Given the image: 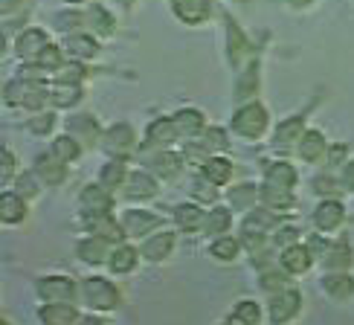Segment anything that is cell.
<instances>
[{
    "label": "cell",
    "mask_w": 354,
    "mask_h": 325,
    "mask_svg": "<svg viewBox=\"0 0 354 325\" xmlns=\"http://www.w3.org/2000/svg\"><path fill=\"white\" fill-rule=\"evenodd\" d=\"M79 297H82V302L87 308H93V311H99V314H111L122 302L120 288H116L111 279H105V276H87V279H82Z\"/></svg>",
    "instance_id": "obj_1"
},
{
    "label": "cell",
    "mask_w": 354,
    "mask_h": 325,
    "mask_svg": "<svg viewBox=\"0 0 354 325\" xmlns=\"http://www.w3.org/2000/svg\"><path fill=\"white\" fill-rule=\"evenodd\" d=\"M268 108L261 105V102H247V105H241L239 111H235L232 116V131L244 140H259L264 131H268Z\"/></svg>",
    "instance_id": "obj_2"
},
{
    "label": "cell",
    "mask_w": 354,
    "mask_h": 325,
    "mask_svg": "<svg viewBox=\"0 0 354 325\" xmlns=\"http://www.w3.org/2000/svg\"><path fill=\"white\" fill-rule=\"evenodd\" d=\"M6 105L12 108H26V111H38L44 102L50 99V93L44 91V84L26 82V79H15L6 84Z\"/></svg>",
    "instance_id": "obj_3"
},
{
    "label": "cell",
    "mask_w": 354,
    "mask_h": 325,
    "mask_svg": "<svg viewBox=\"0 0 354 325\" xmlns=\"http://www.w3.org/2000/svg\"><path fill=\"white\" fill-rule=\"evenodd\" d=\"M38 297L47 302V305H73V299H76V282H73L70 276H44L38 279Z\"/></svg>",
    "instance_id": "obj_4"
},
{
    "label": "cell",
    "mask_w": 354,
    "mask_h": 325,
    "mask_svg": "<svg viewBox=\"0 0 354 325\" xmlns=\"http://www.w3.org/2000/svg\"><path fill=\"white\" fill-rule=\"evenodd\" d=\"M302 314V293L297 288H288L282 293H273L268 302V317L273 325H288Z\"/></svg>",
    "instance_id": "obj_5"
},
{
    "label": "cell",
    "mask_w": 354,
    "mask_h": 325,
    "mask_svg": "<svg viewBox=\"0 0 354 325\" xmlns=\"http://www.w3.org/2000/svg\"><path fill=\"white\" fill-rule=\"evenodd\" d=\"M79 210H82L84 218H105V215H111V210H113V192H108L102 183L84 186L82 195H79Z\"/></svg>",
    "instance_id": "obj_6"
},
{
    "label": "cell",
    "mask_w": 354,
    "mask_h": 325,
    "mask_svg": "<svg viewBox=\"0 0 354 325\" xmlns=\"http://www.w3.org/2000/svg\"><path fill=\"white\" fill-rule=\"evenodd\" d=\"M120 224L125 230V239H151V235L163 227V218H157L145 210H128V212H122Z\"/></svg>",
    "instance_id": "obj_7"
},
{
    "label": "cell",
    "mask_w": 354,
    "mask_h": 325,
    "mask_svg": "<svg viewBox=\"0 0 354 325\" xmlns=\"http://www.w3.org/2000/svg\"><path fill=\"white\" fill-rule=\"evenodd\" d=\"M134 128L125 125V122H116L105 131V137H102V145L108 149V154L113 160H125L131 151H134Z\"/></svg>",
    "instance_id": "obj_8"
},
{
    "label": "cell",
    "mask_w": 354,
    "mask_h": 325,
    "mask_svg": "<svg viewBox=\"0 0 354 325\" xmlns=\"http://www.w3.org/2000/svg\"><path fill=\"white\" fill-rule=\"evenodd\" d=\"M180 137L177 134V125L171 116H160V120H154L149 125V131H145V149H154V151H169V145Z\"/></svg>",
    "instance_id": "obj_9"
},
{
    "label": "cell",
    "mask_w": 354,
    "mask_h": 325,
    "mask_svg": "<svg viewBox=\"0 0 354 325\" xmlns=\"http://www.w3.org/2000/svg\"><path fill=\"white\" fill-rule=\"evenodd\" d=\"M343 221H346V206H343L340 201H334V198L319 201V206L314 210V224H317L319 232H334V230H340Z\"/></svg>",
    "instance_id": "obj_10"
},
{
    "label": "cell",
    "mask_w": 354,
    "mask_h": 325,
    "mask_svg": "<svg viewBox=\"0 0 354 325\" xmlns=\"http://www.w3.org/2000/svg\"><path fill=\"white\" fill-rule=\"evenodd\" d=\"M279 261H282V270L288 276H302L311 270V264H314V253L308 250V244H293V247H285L282 250V256H279Z\"/></svg>",
    "instance_id": "obj_11"
},
{
    "label": "cell",
    "mask_w": 354,
    "mask_h": 325,
    "mask_svg": "<svg viewBox=\"0 0 354 325\" xmlns=\"http://www.w3.org/2000/svg\"><path fill=\"white\" fill-rule=\"evenodd\" d=\"M140 253H142L145 261H151V264L166 261V259L174 253V232H169V230L154 232L151 239H145V241H142Z\"/></svg>",
    "instance_id": "obj_12"
},
{
    "label": "cell",
    "mask_w": 354,
    "mask_h": 325,
    "mask_svg": "<svg viewBox=\"0 0 354 325\" xmlns=\"http://www.w3.org/2000/svg\"><path fill=\"white\" fill-rule=\"evenodd\" d=\"M157 177L151 171H145V169H137V171H131L128 174V183H125V195L131 201H151L157 198Z\"/></svg>",
    "instance_id": "obj_13"
},
{
    "label": "cell",
    "mask_w": 354,
    "mask_h": 325,
    "mask_svg": "<svg viewBox=\"0 0 354 325\" xmlns=\"http://www.w3.org/2000/svg\"><path fill=\"white\" fill-rule=\"evenodd\" d=\"M140 250L137 247H131V244H116L111 250V256H108V270L113 276H128V273H134L137 270V264H140Z\"/></svg>",
    "instance_id": "obj_14"
},
{
    "label": "cell",
    "mask_w": 354,
    "mask_h": 325,
    "mask_svg": "<svg viewBox=\"0 0 354 325\" xmlns=\"http://www.w3.org/2000/svg\"><path fill=\"white\" fill-rule=\"evenodd\" d=\"M183 162H186L183 154H177V151H157L149 160V171L157 180H174V177L183 171Z\"/></svg>",
    "instance_id": "obj_15"
},
{
    "label": "cell",
    "mask_w": 354,
    "mask_h": 325,
    "mask_svg": "<svg viewBox=\"0 0 354 325\" xmlns=\"http://www.w3.org/2000/svg\"><path fill=\"white\" fill-rule=\"evenodd\" d=\"M113 244H108L105 239H99V235H87V239H82L76 244V253L84 264H93V268H99V264H108V256H111Z\"/></svg>",
    "instance_id": "obj_16"
},
{
    "label": "cell",
    "mask_w": 354,
    "mask_h": 325,
    "mask_svg": "<svg viewBox=\"0 0 354 325\" xmlns=\"http://www.w3.org/2000/svg\"><path fill=\"white\" fill-rule=\"evenodd\" d=\"M171 9L183 24H192V26L209 21V15H212L209 0H171Z\"/></svg>",
    "instance_id": "obj_17"
},
{
    "label": "cell",
    "mask_w": 354,
    "mask_h": 325,
    "mask_svg": "<svg viewBox=\"0 0 354 325\" xmlns=\"http://www.w3.org/2000/svg\"><path fill=\"white\" fill-rule=\"evenodd\" d=\"M305 137V116H288L285 122H279L273 131V145L276 149H293Z\"/></svg>",
    "instance_id": "obj_18"
},
{
    "label": "cell",
    "mask_w": 354,
    "mask_h": 325,
    "mask_svg": "<svg viewBox=\"0 0 354 325\" xmlns=\"http://www.w3.org/2000/svg\"><path fill=\"white\" fill-rule=\"evenodd\" d=\"M29 215V206H26V198H21L18 192H3L0 195V221L6 227H15V224H24Z\"/></svg>",
    "instance_id": "obj_19"
},
{
    "label": "cell",
    "mask_w": 354,
    "mask_h": 325,
    "mask_svg": "<svg viewBox=\"0 0 354 325\" xmlns=\"http://www.w3.org/2000/svg\"><path fill=\"white\" fill-rule=\"evenodd\" d=\"M50 47V41H47V32L38 26L32 29H24V32L18 35V41H15V53H18L21 58H35L38 62V55Z\"/></svg>",
    "instance_id": "obj_20"
},
{
    "label": "cell",
    "mask_w": 354,
    "mask_h": 325,
    "mask_svg": "<svg viewBox=\"0 0 354 325\" xmlns=\"http://www.w3.org/2000/svg\"><path fill=\"white\" fill-rule=\"evenodd\" d=\"M171 120L177 125V134L186 137V140H195L198 134H206V116L198 108H180Z\"/></svg>",
    "instance_id": "obj_21"
},
{
    "label": "cell",
    "mask_w": 354,
    "mask_h": 325,
    "mask_svg": "<svg viewBox=\"0 0 354 325\" xmlns=\"http://www.w3.org/2000/svg\"><path fill=\"white\" fill-rule=\"evenodd\" d=\"M264 186L293 192V186H297V169H293L290 162H285V160L270 162V166L264 169Z\"/></svg>",
    "instance_id": "obj_22"
},
{
    "label": "cell",
    "mask_w": 354,
    "mask_h": 325,
    "mask_svg": "<svg viewBox=\"0 0 354 325\" xmlns=\"http://www.w3.org/2000/svg\"><path fill=\"white\" fill-rule=\"evenodd\" d=\"M297 154H299L305 162H319L322 157H326V154H328V142H326V137H322V131L308 128L305 137H302L299 145H297Z\"/></svg>",
    "instance_id": "obj_23"
},
{
    "label": "cell",
    "mask_w": 354,
    "mask_h": 325,
    "mask_svg": "<svg viewBox=\"0 0 354 325\" xmlns=\"http://www.w3.org/2000/svg\"><path fill=\"white\" fill-rule=\"evenodd\" d=\"M322 290L334 302H348L354 299V276L351 273H328L322 276Z\"/></svg>",
    "instance_id": "obj_24"
},
{
    "label": "cell",
    "mask_w": 354,
    "mask_h": 325,
    "mask_svg": "<svg viewBox=\"0 0 354 325\" xmlns=\"http://www.w3.org/2000/svg\"><path fill=\"white\" fill-rule=\"evenodd\" d=\"M35 174L41 177V183L58 186V183H64V177H67V162H62L55 154H41L35 160Z\"/></svg>",
    "instance_id": "obj_25"
},
{
    "label": "cell",
    "mask_w": 354,
    "mask_h": 325,
    "mask_svg": "<svg viewBox=\"0 0 354 325\" xmlns=\"http://www.w3.org/2000/svg\"><path fill=\"white\" fill-rule=\"evenodd\" d=\"M38 319L44 325H79L82 314L76 311V305H41Z\"/></svg>",
    "instance_id": "obj_26"
},
{
    "label": "cell",
    "mask_w": 354,
    "mask_h": 325,
    "mask_svg": "<svg viewBox=\"0 0 354 325\" xmlns=\"http://www.w3.org/2000/svg\"><path fill=\"white\" fill-rule=\"evenodd\" d=\"M67 131H70V137L84 140V142H91V145H96V140L105 137V134H102V131H99V122L93 120L91 113L70 116V120H67Z\"/></svg>",
    "instance_id": "obj_27"
},
{
    "label": "cell",
    "mask_w": 354,
    "mask_h": 325,
    "mask_svg": "<svg viewBox=\"0 0 354 325\" xmlns=\"http://www.w3.org/2000/svg\"><path fill=\"white\" fill-rule=\"evenodd\" d=\"M174 221L183 232H198L206 227V210H201L198 203H180L174 210Z\"/></svg>",
    "instance_id": "obj_28"
},
{
    "label": "cell",
    "mask_w": 354,
    "mask_h": 325,
    "mask_svg": "<svg viewBox=\"0 0 354 325\" xmlns=\"http://www.w3.org/2000/svg\"><path fill=\"white\" fill-rule=\"evenodd\" d=\"M241 241L239 239H232V235H221V239H215L212 244H209V256L215 259V261H224V264H230V261H235L241 256Z\"/></svg>",
    "instance_id": "obj_29"
},
{
    "label": "cell",
    "mask_w": 354,
    "mask_h": 325,
    "mask_svg": "<svg viewBox=\"0 0 354 325\" xmlns=\"http://www.w3.org/2000/svg\"><path fill=\"white\" fill-rule=\"evenodd\" d=\"M201 174H203V180H209L212 186H227L230 177H232V162L227 157H212L201 169Z\"/></svg>",
    "instance_id": "obj_30"
},
{
    "label": "cell",
    "mask_w": 354,
    "mask_h": 325,
    "mask_svg": "<svg viewBox=\"0 0 354 325\" xmlns=\"http://www.w3.org/2000/svg\"><path fill=\"white\" fill-rule=\"evenodd\" d=\"M128 169H125V160H111V162H105L102 166V171H99V183L105 186L108 192H113L116 186H125L128 183Z\"/></svg>",
    "instance_id": "obj_31"
},
{
    "label": "cell",
    "mask_w": 354,
    "mask_h": 325,
    "mask_svg": "<svg viewBox=\"0 0 354 325\" xmlns=\"http://www.w3.org/2000/svg\"><path fill=\"white\" fill-rule=\"evenodd\" d=\"M64 50H67L70 58H82V62H84V58H96L99 44L91 35H67Z\"/></svg>",
    "instance_id": "obj_32"
},
{
    "label": "cell",
    "mask_w": 354,
    "mask_h": 325,
    "mask_svg": "<svg viewBox=\"0 0 354 325\" xmlns=\"http://www.w3.org/2000/svg\"><path fill=\"white\" fill-rule=\"evenodd\" d=\"M230 227H232V212L224 210V206H212V210L206 212V227H203L206 235H215V239H221L224 232H230Z\"/></svg>",
    "instance_id": "obj_33"
},
{
    "label": "cell",
    "mask_w": 354,
    "mask_h": 325,
    "mask_svg": "<svg viewBox=\"0 0 354 325\" xmlns=\"http://www.w3.org/2000/svg\"><path fill=\"white\" fill-rule=\"evenodd\" d=\"M276 227V215L270 210H250L244 218V232L253 235H268Z\"/></svg>",
    "instance_id": "obj_34"
},
{
    "label": "cell",
    "mask_w": 354,
    "mask_h": 325,
    "mask_svg": "<svg viewBox=\"0 0 354 325\" xmlns=\"http://www.w3.org/2000/svg\"><path fill=\"white\" fill-rule=\"evenodd\" d=\"M261 203H264V210H270V212H290L293 210V192L264 186L261 189Z\"/></svg>",
    "instance_id": "obj_35"
},
{
    "label": "cell",
    "mask_w": 354,
    "mask_h": 325,
    "mask_svg": "<svg viewBox=\"0 0 354 325\" xmlns=\"http://www.w3.org/2000/svg\"><path fill=\"white\" fill-rule=\"evenodd\" d=\"M230 319L239 322V325H261V305L256 299H239Z\"/></svg>",
    "instance_id": "obj_36"
},
{
    "label": "cell",
    "mask_w": 354,
    "mask_h": 325,
    "mask_svg": "<svg viewBox=\"0 0 354 325\" xmlns=\"http://www.w3.org/2000/svg\"><path fill=\"white\" fill-rule=\"evenodd\" d=\"M261 198V189H256L253 183H244V186H232L230 192V203L232 210H256V201Z\"/></svg>",
    "instance_id": "obj_37"
},
{
    "label": "cell",
    "mask_w": 354,
    "mask_h": 325,
    "mask_svg": "<svg viewBox=\"0 0 354 325\" xmlns=\"http://www.w3.org/2000/svg\"><path fill=\"white\" fill-rule=\"evenodd\" d=\"M50 154H55L62 162H73V160H79V157H82V142H79L76 137H70V134L55 137Z\"/></svg>",
    "instance_id": "obj_38"
},
{
    "label": "cell",
    "mask_w": 354,
    "mask_h": 325,
    "mask_svg": "<svg viewBox=\"0 0 354 325\" xmlns=\"http://www.w3.org/2000/svg\"><path fill=\"white\" fill-rule=\"evenodd\" d=\"M322 264H326L328 270H334V273H346V270L351 268V247H348L346 241L334 244V247L328 250V256L322 259Z\"/></svg>",
    "instance_id": "obj_39"
},
{
    "label": "cell",
    "mask_w": 354,
    "mask_h": 325,
    "mask_svg": "<svg viewBox=\"0 0 354 325\" xmlns=\"http://www.w3.org/2000/svg\"><path fill=\"white\" fill-rule=\"evenodd\" d=\"M87 21H91V26H93V32L96 35H113L116 32V21L111 18V12L105 9V6H91V12H87Z\"/></svg>",
    "instance_id": "obj_40"
},
{
    "label": "cell",
    "mask_w": 354,
    "mask_h": 325,
    "mask_svg": "<svg viewBox=\"0 0 354 325\" xmlns=\"http://www.w3.org/2000/svg\"><path fill=\"white\" fill-rule=\"evenodd\" d=\"M183 160L189 162V166H198V169H203L206 162L212 160V149L206 145L203 140L198 142V140H186V145H183Z\"/></svg>",
    "instance_id": "obj_41"
},
{
    "label": "cell",
    "mask_w": 354,
    "mask_h": 325,
    "mask_svg": "<svg viewBox=\"0 0 354 325\" xmlns=\"http://www.w3.org/2000/svg\"><path fill=\"white\" fill-rule=\"evenodd\" d=\"M82 99V87H73V84H55L50 91V102L55 108H73L79 105Z\"/></svg>",
    "instance_id": "obj_42"
},
{
    "label": "cell",
    "mask_w": 354,
    "mask_h": 325,
    "mask_svg": "<svg viewBox=\"0 0 354 325\" xmlns=\"http://www.w3.org/2000/svg\"><path fill=\"white\" fill-rule=\"evenodd\" d=\"M227 32H230V58H232L235 64H241V58L250 53V50H247L250 44H247V38L241 35V29L235 26L232 21H230V29H227Z\"/></svg>",
    "instance_id": "obj_43"
},
{
    "label": "cell",
    "mask_w": 354,
    "mask_h": 325,
    "mask_svg": "<svg viewBox=\"0 0 354 325\" xmlns=\"http://www.w3.org/2000/svg\"><path fill=\"white\" fill-rule=\"evenodd\" d=\"M38 67H44V70H62V67H64V53H62V47L50 44V47L38 55Z\"/></svg>",
    "instance_id": "obj_44"
},
{
    "label": "cell",
    "mask_w": 354,
    "mask_h": 325,
    "mask_svg": "<svg viewBox=\"0 0 354 325\" xmlns=\"http://www.w3.org/2000/svg\"><path fill=\"white\" fill-rule=\"evenodd\" d=\"M261 288L270 293H282V290H288V279H285V273H279V270H268L261 276Z\"/></svg>",
    "instance_id": "obj_45"
},
{
    "label": "cell",
    "mask_w": 354,
    "mask_h": 325,
    "mask_svg": "<svg viewBox=\"0 0 354 325\" xmlns=\"http://www.w3.org/2000/svg\"><path fill=\"white\" fill-rule=\"evenodd\" d=\"M203 142L209 145L212 151H227L230 149V142H227V134L221 128H206V134H203Z\"/></svg>",
    "instance_id": "obj_46"
},
{
    "label": "cell",
    "mask_w": 354,
    "mask_h": 325,
    "mask_svg": "<svg viewBox=\"0 0 354 325\" xmlns=\"http://www.w3.org/2000/svg\"><path fill=\"white\" fill-rule=\"evenodd\" d=\"M82 76H84L82 67H79V64H70V67H62V70H58L55 82H58V84H73V87H79Z\"/></svg>",
    "instance_id": "obj_47"
},
{
    "label": "cell",
    "mask_w": 354,
    "mask_h": 325,
    "mask_svg": "<svg viewBox=\"0 0 354 325\" xmlns=\"http://www.w3.org/2000/svg\"><path fill=\"white\" fill-rule=\"evenodd\" d=\"M276 244H282V250L299 244V230L297 227H282V230L276 232Z\"/></svg>",
    "instance_id": "obj_48"
},
{
    "label": "cell",
    "mask_w": 354,
    "mask_h": 325,
    "mask_svg": "<svg viewBox=\"0 0 354 325\" xmlns=\"http://www.w3.org/2000/svg\"><path fill=\"white\" fill-rule=\"evenodd\" d=\"M192 192H195V198H201V201H206V203L218 198V192L212 189V183H209V180H203V177H201V180H195Z\"/></svg>",
    "instance_id": "obj_49"
},
{
    "label": "cell",
    "mask_w": 354,
    "mask_h": 325,
    "mask_svg": "<svg viewBox=\"0 0 354 325\" xmlns=\"http://www.w3.org/2000/svg\"><path fill=\"white\" fill-rule=\"evenodd\" d=\"M12 174H15V154H12V149H3V171H0V183L9 186Z\"/></svg>",
    "instance_id": "obj_50"
},
{
    "label": "cell",
    "mask_w": 354,
    "mask_h": 325,
    "mask_svg": "<svg viewBox=\"0 0 354 325\" xmlns=\"http://www.w3.org/2000/svg\"><path fill=\"white\" fill-rule=\"evenodd\" d=\"M55 21H58V29H62V32H70V29H76L84 18H82V15H76V12H73V15H55Z\"/></svg>",
    "instance_id": "obj_51"
},
{
    "label": "cell",
    "mask_w": 354,
    "mask_h": 325,
    "mask_svg": "<svg viewBox=\"0 0 354 325\" xmlns=\"http://www.w3.org/2000/svg\"><path fill=\"white\" fill-rule=\"evenodd\" d=\"M29 128H32L35 134H47V131L53 128V116H50V113H41L38 120H32V122H29Z\"/></svg>",
    "instance_id": "obj_52"
},
{
    "label": "cell",
    "mask_w": 354,
    "mask_h": 325,
    "mask_svg": "<svg viewBox=\"0 0 354 325\" xmlns=\"http://www.w3.org/2000/svg\"><path fill=\"white\" fill-rule=\"evenodd\" d=\"M18 183H21V189H18V195L24 198V195H38V186H35V180L29 174H21L18 177Z\"/></svg>",
    "instance_id": "obj_53"
},
{
    "label": "cell",
    "mask_w": 354,
    "mask_h": 325,
    "mask_svg": "<svg viewBox=\"0 0 354 325\" xmlns=\"http://www.w3.org/2000/svg\"><path fill=\"white\" fill-rule=\"evenodd\" d=\"M346 154H348L346 145H334V149H328V162L331 166H343V162H348V160H343Z\"/></svg>",
    "instance_id": "obj_54"
},
{
    "label": "cell",
    "mask_w": 354,
    "mask_h": 325,
    "mask_svg": "<svg viewBox=\"0 0 354 325\" xmlns=\"http://www.w3.org/2000/svg\"><path fill=\"white\" fill-rule=\"evenodd\" d=\"M317 186V192H319V195H337V189H334V180H331V177H317V180H314Z\"/></svg>",
    "instance_id": "obj_55"
},
{
    "label": "cell",
    "mask_w": 354,
    "mask_h": 325,
    "mask_svg": "<svg viewBox=\"0 0 354 325\" xmlns=\"http://www.w3.org/2000/svg\"><path fill=\"white\" fill-rule=\"evenodd\" d=\"M340 183H343V189H346V192H351V189H354V160H351V162H346Z\"/></svg>",
    "instance_id": "obj_56"
},
{
    "label": "cell",
    "mask_w": 354,
    "mask_h": 325,
    "mask_svg": "<svg viewBox=\"0 0 354 325\" xmlns=\"http://www.w3.org/2000/svg\"><path fill=\"white\" fill-rule=\"evenodd\" d=\"M79 325H105V322H102L99 317H93V314H87V317L79 319Z\"/></svg>",
    "instance_id": "obj_57"
},
{
    "label": "cell",
    "mask_w": 354,
    "mask_h": 325,
    "mask_svg": "<svg viewBox=\"0 0 354 325\" xmlns=\"http://www.w3.org/2000/svg\"><path fill=\"white\" fill-rule=\"evenodd\" d=\"M288 3H293V6H311L314 0H288Z\"/></svg>",
    "instance_id": "obj_58"
},
{
    "label": "cell",
    "mask_w": 354,
    "mask_h": 325,
    "mask_svg": "<svg viewBox=\"0 0 354 325\" xmlns=\"http://www.w3.org/2000/svg\"><path fill=\"white\" fill-rule=\"evenodd\" d=\"M116 3H122L125 9H131V6H134V0H116Z\"/></svg>",
    "instance_id": "obj_59"
},
{
    "label": "cell",
    "mask_w": 354,
    "mask_h": 325,
    "mask_svg": "<svg viewBox=\"0 0 354 325\" xmlns=\"http://www.w3.org/2000/svg\"><path fill=\"white\" fill-rule=\"evenodd\" d=\"M67 3H73V6H76V3H87V0H67Z\"/></svg>",
    "instance_id": "obj_60"
},
{
    "label": "cell",
    "mask_w": 354,
    "mask_h": 325,
    "mask_svg": "<svg viewBox=\"0 0 354 325\" xmlns=\"http://www.w3.org/2000/svg\"><path fill=\"white\" fill-rule=\"evenodd\" d=\"M221 325H239V322H232V319H227V322H221Z\"/></svg>",
    "instance_id": "obj_61"
}]
</instances>
